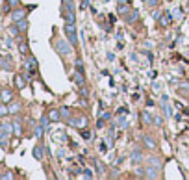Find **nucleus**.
I'll use <instances>...</instances> for the list:
<instances>
[{"label": "nucleus", "mask_w": 189, "mask_h": 180, "mask_svg": "<svg viewBox=\"0 0 189 180\" xmlns=\"http://www.w3.org/2000/svg\"><path fill=\"white\" fill-rule=\"evenodd\" d=\"M65 34H67V37H69V41L72 45H76V41H78V37H76V28H74V23H69L65 26Z\"/></svg>", "instance_id": "nucleus-1"}, {"label": "nucleus", "mask_w": 189, "mask_h": 180, "mask_svg": "<svg viewBox=\"0 0 189 180\" xmlns=\"http://www.w3.org/2000/svg\"><path fill=\"white\" fill-rule=\"evenodd\" d=\"M160 169L158 167H147V169H145V176H147V178H160Z\"/></svg>", "instance_id": "nucleus-2"}, {"label": "nucleus", "mask_w": 189, "mask_h": 180, "mask_svg": "<svg viewBox=\"0 0 189 180\" xmlns=\"http://www.w3.org/2000/svg\"><path fill=\"white\" fill-rule=\"evenodd\" d=\"M58 48L61 50V54L67 56V54H71V47L65 43V41H58Z\"/></svg>", "instance_id": "nucleus-3"}, {"label": "nucleus", "mask_w": 189, "mask_h": 180, "mask_svg": "<svg viewBox=\"0 0 189 180\" xmlns=\"http://www.w3.org/2000/svg\"><path fill=\"white\" fill-rule=\"evenodd\" d=\"M148 163L154 165V167H158V169H161V160L160 158H148Z\"/></svg>", "instance_id": "nucleus-4"}, {"label": "nucleus", "mask_w": 189, "mask_h": 180, "mask_svg": "<svg viewBox=\"0 0 189 180\" xmlns=\"http://www.w3.org/2000/svg\"><path fill=\"white\" fill-rule=\"evenodd\" d=\"M132 156H133V162H141V160H143V156H141V152H139V151H136Z\"/></svg>", "instance_id": "nucleus-5"}, {"label": "nucleus", "mask_w": 189, "mask_h": 180, "mask_svg": "<svg viewBox=\"0 0 189 180\" xmlns=\"http://www.w3.org/2000/svg\"><path fill=\"white\" fill-rule=\"evenodd\" d=\"M76 69H78V72L84 71V63H82V59H76Z\"/></svg>", "instance_id": "nucleus-6"}, {"label": "nucleus", "mask_w": 189, "mask_h": 180, "mask_svg": "<svg viewBox=\"0 0 189 180\" xmlns=\"http://www.w3.org/2000/svg\"><path fill=\"white\" fill-rule=\"evenodd\" d=\"M145 143H148V147H152V149L156 147V143H154V139H152V137H145Z\"/></svg>", "instance_id": "nucleus-7"}, {"label": "nucleus", "mask_w": 189, "mask_h": 180, "mask_svg": "<svg viewBox=\"0 0 189 180\" xmlns=\"http://www.w3.org/2000/svg\"><path fill=\"white\" fill-rule=\"evenodd\" d=\"M50 119H52V121H56V119H59V113H58V110H54V111L50 113Z\"/></svg>", "instance_id": "nucleus-8"}, {"label": "nucleus", "mask_w": 189, "mask_h": 180, "mask_svg": "<svg viewBox=\"0 0 189 180\" xmlns=\"http://www.w3.org/2000/svg\"><path fill=\"white\" fill-rule=\"evenodd\" d=\"M76 84H78V86H82V84H84V76L82 75H76Z\"/></svg>", "instance_id": "nucleus-9"}, {"label": "nucleus", "mask_w": 189, "mask_h": 180, "mask_svg": "<svg viewBox=\"0 0 189 180\" xmlns=\"http://www.w3.org/2000/svg\"><path fill=\"white\" fill-rule=\"evenodd\" d=\"M85 123H87V121H85V117H82L80 121H78V128H84V126H85Z\"/></svg>", "instance_id": "nucleus-10"}, {"label": "nucleus", "mask_w": 189, "mask_h": 180, "mask_svg": "<svg viewBox=\"0 0 189 180\" xmlns=\"http://www.w3.org/2000/svg\"><path fill=\"white\" fill-rule=\"evenodd\" d=\"M33 154H35V158H41V147H35V151H33Z\"/></svg>", "instance_id": "nucleus-11"}, {"label": "nucleus", "mask_w": 189, "mask_h": 180, "mask_svg": "<svg viewBox=\"0 0 189 180\" xmlns=\"http://www.w3.org/2000/svg\"><path fill=\"white\" fill-rule=\"evenodd\" d=\"M2 95H4V97H2L4 100H9V99H11V93H9V91H4Z\"/></svg>", "instance_id": "nucleus-12"}, {"label": "nucleus", "mask_w": 189, "mask_h": 180, "mask_svg": "<svg viewBox=\"0 0 189 180\" xmlns=\"http://www.w3.org/2000/svg\"><path fill=\"white\" fill-rule=\"evenodd\" d=\"M143 121H147V123H150V115H148V113H143Z\"/></svg>", "instance_id": "nucleus-13"}, {"label": "nucleus", "mask_w": 189, "mask_h": 180, "mask_svg": "<svg viewBox=\"0 0 189 180\" xmlns=\"http://www.w3.org/2000/svg\"><path fill=\"white\" fill-rule=\"evenodd\" d=\"M17 84H19V87H24V80L22 78H17Z\"/></svg>", "instance_id": "nucleus-14"}, {"label": "nucleus", "mask_w": 189, "mask_h": 180, "mask_svg": "<svg viewBox=\"0 0 189 180\" xmlns=\"http://www.w3.org/2000/svg\"><path fill=\"white\" fill-rule=\"evenodd\" d=\"M22 15H24V11H17V13H15V15H13V17H15V19H20V17H22Z\"/></svg>", "instance_id": "nucleus-15"}, {"label": "nucleus", "mask_w": 189, "mask_h": 180, "mask_svg": "<svg viewBox=\"0 0 189 180\" xmlns=\"http://www.w3.org/2000/svg\"><path fill=\"white\" fill-rule=\"evenodd\" d=\"M147 2H148L150 6H154V4H156V0H147Z\"/></svg>", "instance_id": "nucleus-16"}]
</instances>
